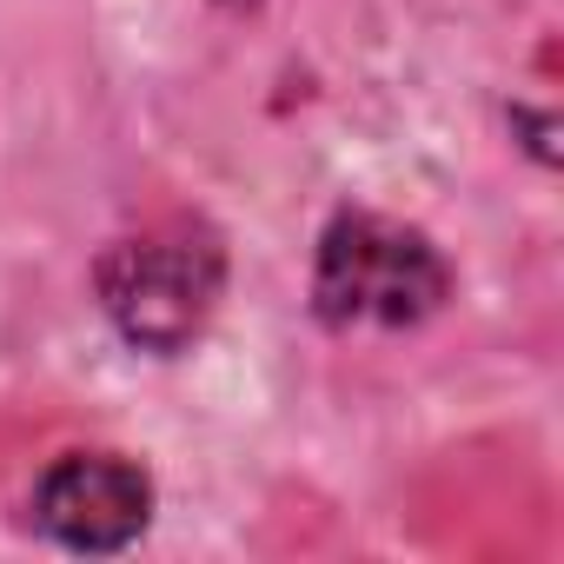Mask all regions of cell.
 <instances>
[{
  "label": "cell",
  "mask_w": 564,
  "mask_h": 564,
  "mask_svg": "<svg viewBox=\"0 0 564 564\" xmlns=\"http://www.w3.org/2000/svg\"><path fill=\"white\" fill-rule=\"evenodd\" d=\"M94 293L107 326L153 359H180L219 313L226 293V239L219 226L180 213L113 239L94 265Z\"/></svg>",
  "instance_id": "cell-1"
},
{
  "label": "cell",
  "mask_w": 564,
  "mask_h": 564,
  "mask_svg": "<svg viewBox=\"0 0 564 564\" xmlns=\"http://www.w3.org/2000/svg\"><path fill=\"white\" fill-rule=\"evenodd\" d=\"M452 300V259L432 232L372 206H339L313 252V319L326 333H405Z\"/></svg>",
  "instance_id": "cell-2"
},
{
  "label": "cell",
  "mask_w": 564,
  "mask_h": 564,
  "mask_svg": "<svg viewBox=\"0 0 564 564\" xmlns=\"http://www.w3.org/2000/svg\"><path fill=\"white\" fill-rule=\"evenodd\" d=\"M34 531L80 557H113L153 524V471L127 452H67L34 478Z\"/></svg>",
  "instance_id": "cell-3"
},
{
  "label": "cell",
  "mask_w": 564,
  "mask_h": 564,
  "mask_svg": "<svg viewBox=\"0 0 564 564\" xmlns=\"http://www.w3.org/2000/svg\"><path fill=\"white\" fill-rule=\"evenodd\" d=\"M511 127H524V147H531V160H538V166H551V160H557V153H551V133H557V127H551V113H524V107H511Z\"/></svg>",
  "instance_id": "cell-4"
},
{
  "label": "cell",
  "mask_w": 564,
  "mask_h": 564,
  "mask_svg": "<svg viewBox=\"0 0 564 564\" xmlns=\"http://www.w3.org/2000/svg\"><path fill=\"white\" fill-rule=\"evenodd\" d=\"M213 8H226V14H252L259 0H213Z\"/></svg>",
  "instance_id": "cell-5"
}]
</instances>
